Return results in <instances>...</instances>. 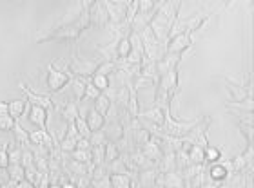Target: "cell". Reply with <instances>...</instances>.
<instances>
[{
	"mask_svg": "<svg viewBox=\"0 0 254 188\" xmlns=\"http://www.w3.org/2000/svg\"><path fill=\"white\" fill-rule=\"evenodd\" d=\"M9 114V103L7 101H0V116Z\"/></svg>",
	"mask_w": 254,
	"mask_h": 188,
	"instance_id": "12",
	"label": "cell"
},
{
	"mask_svg": "<svg viewBox=\"0 0 254 188\" xmlns=\"http://www.w3.org/2000/svg\"><path fill=\"white\" fill-rule=\"evenodd\" d=\"M29 99H13L9 101V114L16 120H20L22 116L26 114V107Z\"/></svg>",
	"mask_w": 254,
	"mask_h": 188,
	"instance_id": "5",
	"label": "cell"
},
{
	"mask_svg": "<svg viewBox=\"0 0 254 188\" xmlns=\"http://www.w3.org/2000/svg\"><path fill=\"white\" fill-rule=\"evenodd\" d=\"M13 134H15V140H13V141H15L16 145L27 146V148H29V146L33 145V143H31V138H29V132H27L22 125H16L15 129H13Z\"/></svg>",
	"mask_w": 254,
	"mask_h": 188,
	"instance_id": "4",
	"label": "cell"
},
{
	"mask_svg": "<svg viewBox=\"0 0 254 188\" xmlns=\"http://www.w3.org/2000/svg\"><path fill=\"white\" fill-rule=\"evenodd\" d=\"M18 89L26 93L27 99H29V103L31 105H38V107H44V109H51V107H53L51 99L46 98V96H42V94H37L35 91H31L26 84H24V82H22V80H18Z\"/></svg>",
	"mask_w": 254,
	"mask_h": 188,
	"instance_id": "1",
	"label": "cell"
},
{
	"mask_svg": "<svg viewBox=\"0 0 254 188\" xmlns=\"http://www.w3.org/2000/svg\"><path fill=\"white\" fill-rule=\"evenodd\" d=\"M118 51H120V54H126V52L129 51V42H122V46H120Z\"/></svg>",
	"mask_w": 254,
	"mask_h": 188,
	"instance_id": "13",
	"label": "cell"
},
{
	"mask_svg": "<svg viewBox=\"0 0 254 188\" xmlns=\"http://www.w3.org/2000/svg\"><path fill=\"white\" fill-rule=\"evenodd\" d=\"M127 181L124 178H115V185H126Z\"/></svg>",
	"mask_w": 254,
	"mask_h": 188,
	"instance_id": "15",
	"label": "cell"
},
{
	"mask_svg": "<svg viewBox=\"0 0 254 188\" xmlns=\"http://www.w3.org/2000/svg\"><path fill=\"white\" fill-rule=\"evenodd\" d=\"M67 82H69V78L65 74L57 71V69L51 67V65H48V87L51 93H59Z\"/></svg>",
	"mask_w": 254,
	"mask_h": 188,
	"instance_id": "2",
	"label": "cell"
},
{
	"mask_svg": "<svg viewBox=\"0 0 254 188\" xmlns=\"http://www.w3.org/2000/svg\"><path fill=\"white\" fill-rule=\"evenodd\" d=\"M89 125L93 127V129H98V127L102 125V118L98 114H91L89 118Z\"/></svg>",
	"mask_w": 254,
	"mask_h": 188,
	"instance_id": "10",
	"label": "cell"
},
{
	"mask_svg": "<svg viewBox=\"0 0 254 188\" xmlns=\"http://www.w3.org/2000/svg\"><path fill=\"white\" fill-rule=\"evenodd\" d=\"M78 129L82 132H87V127H85V123H84V121H80V120H78Z\"/></svg>",
	"mask_w": 254,
	"mask_h": 188,
	"instance_id": "14",
	"label": "cell"
},
{
	"mask_svg": "<svg viewBox=\"0 0 254 188\" xmlns=\"http://www.w3.org/2000/svg\"><path fill=\"white\" fill-rule=\"evenodd\" d=\"M9 152H7V143L4 146H0V170H5L9 167Z\"/></svg>",
	"mask_w": 254,
	"mask_h": 188,
	"instance_id": "8",
	"label": "cell"
},
{
	"mask_svg": "<svg viewBox=\"0 0 254 188\" xmlns=\"http://www.w3.org/2000/svg\"><path fill=\"white\" fill-rule=\"evenodd\" d=\"M29 138H31L33 145H48V143H49V138H48V132H46V129L29 132Z\"/></svg>",
	"mask_w": 254,
	"mask_h": 188,
	"instance_id": "7",
	"label": "cell"
},
{
	"mask_svg": "<svg viewBox=\"0 0 254 188\" xmlns=\"http://www.w3.org/2000/svg\"><path fill=\"white\" fill-rule=\"evenodd\" d=\"M18 125L16 118H13L11 114L0 116V132H13V129Z\"/></svg>",
	"mask_w": 254,
	"mask_h": 188,
	"instance_id": "6",
	"label": "cell"
},
{
	"mask_svg": "<svg viewBox=\"0 0 254 188\" xmlns=\"http://www.w3.org/2000/svg\"><path fill=\"white\" fill-rule=\"evenodd\" d=\"M95 84H96V87H98V89H104V87L107 85V80L104 78V76H96Z\"/></svg>",
	"mask_w": 254,
	"mask_h": 188,
	"instance_id": "11",
	"label": "cell"
},
{
	"mask_svg": "<svg viewBox=\"0 0 254 188\" xmlns=\"http://www.w3.org/2000/svg\"><path fill=\"white\" fill-rule=\"evenodd\" d=\"M27 120L31 121L33 125L40 127V129H46V123H48V109L38 107V105H31L29 114H27ZM46 131H48V129H46Z\"/></svg>",
	"mask_w": 254,
	"mask_h": 188,
	"instance_id": "3",
	"label": "cell"
},
{
	"mask_svg": "<svg viewBox=\"0 0 254 188\" xmlns=\"http://www.w3.org/2000/svg\"><path fill=\"white\" fill-rule=\"evenodd\" d=\"M26 178L29 179L33 185L38 183V178H40V170L37 168V165H33V167L26 168Z\"/></svg>",
	"mask_w": 254,
	"mask_h": 188,
	"instance_id": "9",
	"label": "cell"
}]
</instances>
